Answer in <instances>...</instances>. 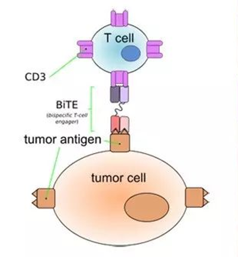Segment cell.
<instances>
[{"label": "cell", "instance_id": "obj_1", "mask_svg": "<svg viewBox=\"0 0 238 257\" xmlns=\"http://www.w3.org/2000/svg\"><path fill=\"white\" fill-rule=\"evenodd\" d=\"M93 59L95 64L107 72L135 71L148 60L145 33L134 26H106L95 35Z\"/></svg>", "mask_w": 238, "mask_h": 257}]
</instances>
